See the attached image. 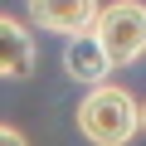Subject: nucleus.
I'll list each match as a JSON object with an SVG mask.
<instances>
[{
    "mask_svg": "<svg viewBox=\"0 0 146 146\" xmlns=\"http://www.w3.org/2000/svg\"><path fill=\"white\" fill-rule=\"evenodd\" d=\"M93 39L102 44L112 73L141 63L146 58V5L141 0H112V5H102L98 20H93Z\"/></svg>",
    "mask_w": 146,
    "mask_h": 146,
    "instance_id": "obj_2",
    "label": "nucleus"
},
{
    "mask_svg": "<svg viewBox=\"0 0 146 146\" xmlns=\"http://www.w3.org/2000/svg\"><path fill=\"white\" fill-rule=\"evenodd\" d=\"M0 146H29V136L20 127H10V122H0Z\"/></svg>",
    "mask_w": 146,
    "mask_h": 146,
    "instance_id": "obj_6",
    "label": "nucleus"
},
{
    "mask_svg": "<svg viewBox=\"0 0 146 146\" xmlns=\"http://www.w3.org/2000/svg\"><path fill=\"white\" fill-rule=\"evenodd\" d=\"M141 136H146V98H141Z\"/></svg>",
    "mask_w": 146,
    "mask_h": 146,
    "instance_id": "obj_7",
    "label": "nucleus"
},
{
    "mask_svg": "<svg viewBox=\"0 0 146 146\" xmlns=\"http://www.w3.org/2000/svg\"><path fill=\"white\" fill-rule=\"evenodd\" d=\"M73 122L88 146H131L141 136V102L122 83H98L73 107Z\"/></svg>",
    "mask_w": 146,
    "mask_h": 146,
    "instance_id": "obj_1",
    "label": "nucleus"
},
{
    "mask_svg": "<svg viewBox=\"0 0 146 146\" xmlns=\"http://www.w3.org/2000/svg\"><path fill=\"white\" fill-rule=\"evenodd\" d=\"M58 63H63V73H68V78H73V83H83V88L107 83V73H112V63H107L102 44L93 39V29H88V34H73V39L63 44Z\"/></svg>",
    "mask_w": 146,
    "mask_h": 146,
    "instance_id": "obj_5",
    "label": "nucleus"
},
{
    "mask_svg": "<svg viewBox=\"0 0 146 146\" xmlns=\"http://www.w3.org/2000/svg\"><path fill=\"white\" fill-rule=\"evenodd\" d=\"M102 10V0H25V15H29V29H44V34H88L93 20Z\"/></svg>",
    "mask_w": 146,
    "mask_h": 146,
    "instance_id": "obj_3",
    "label": "nucleus"
},
{
    "mask_svg": "<svg viewBox=\"0 0 146 146\" xmlns=\"http://www.w3.org/2000/svg\"><path fill=\"white\" fill-rule=\"evenodd\" d=\"M39 68V39L25 20L0 10V83H20Z\"/></svg>",
    "mask_w": 146,
    "mask_h": 146,
    "instance_id": "obj_4",
    "label": "nucleus"
}]
</instances>
